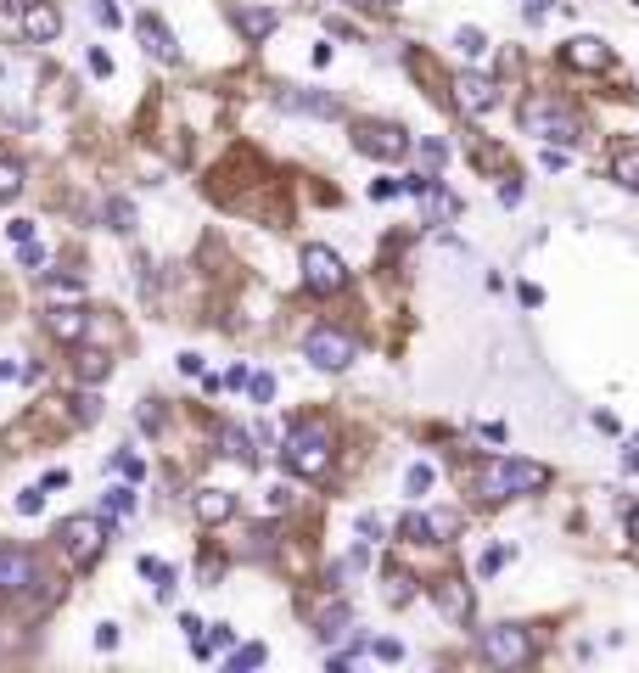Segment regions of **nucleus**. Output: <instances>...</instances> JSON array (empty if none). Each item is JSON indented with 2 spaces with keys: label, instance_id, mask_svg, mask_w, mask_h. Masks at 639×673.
I'll list each match as a JSON object with an SVG mask.
<instances>
[{
  "label": "nucleus",
  "instance_id": "f257e3e1",
  "mask_svg": "<svg viewBox=\"0 0 639 673\" xmlns=\"http://www.w3.org/2000/svg\"><path fill=\"white\" fill-rule=\"evenodd\" d=\"M477 494L483 500H511V494H539L544 483H550V466H539V460H483L477 466Z\"/></svg>",
  "mask_w": 639,
  "mask_h": 673
},
{
  "label": "nucleus",
  "instance_id": "f03ea898",
  "mask_svg": "<svg viewBox=\"0 0 639 673\" xmlns=\"http://www.w3.org/2000/svg\"><path fill=\"white\" fill-rule=\"evenodd\" d=\"M281 466L292 477H326L331 472V432L320 427V421H298V427L286 432V444H281Z\"/></svg>",
  "mask_w": 639,
  "mask_h": 673
},
{
  "label": "nucleus",
  "instance_id": "7ed1b4c3",
  "mask_svg": "<svg viewBox=\"0 0 639 673\" xmlns=\"http://www.w3.org/2000/svg\"><path fill=\"white\" fill-rule=\"evenodd\" d=\"M522 129H527V135H539V141H555V146H572V141L583 135L578 118H572L567 107H555L550 96L522 101Z\"/></svg>",
  "mask_w": 639,
  "mask_h": 673
},
{
  "label": "nucleus",
  "instance_id": "20e7f679",
  "mask_svg": "<svg viewBox=\"0 0 639 673\" xmlns=\"http://www.w3.org/2000/svg\"><path fill=\"white\" fill-rule=\"evenodd\" d=\"M107 528H113L107 516H68L62 522V550H68L73 567H90L107 550Z\"/></svg>",
  "mask_w": 639,
  "mask_h": 673
},
{
  "label": "nucleus",
  "instance_id": "39448f33",
  "mask_svg": "<svg viewBox=\"0 0 639 673\" xmlns=\"http://www.w3.org/2000/svg\"><path fill=\"white\" fill-rule=\"evenodd\" d=\"M303 287L314 298H331V292L348 287V264H342L331 247H303Z\"/></svg>",
  "mask_w": 639,
  "mask_h": 673
},
{
  "label": "nucleus",
  "instance_id": "423d86ee",
  "mask_svg": "<svg viewBox=\"0 0 639 673\" xmlns=\"http://www.w3.org/2000/svg\"><path fill=\"white\" fill-rule=\"evenodd\" d=\"M477 645H483V657L494 662V668H522V662L533 657V640H527V629H516V623L483 629V634H477Z\"/></svg>",
  "mask_w": 639,
  "mask_h": 673
},
{
  "label": "nucleus",
  "instance_id": "0eeeda50",
  "mask_svg": "<svg viewBox=\"0 0 639 673\" xmlns=\"http://www.w3.org/2000/svg\"><path fill=\"white\" fill-rule=\"evenodd\" d=\"M354 146L365 152V158L393 163V158H404V152H410V135H404L398 124H354Z\"/></svg>",
  "mask_w": 639,
  "mask_h": 673
},
{
  "label": "nucleus",
  "instance_id": "6e6552de",
  "mask_svg": "<svg viewBox=\"0 0 639 673\" xmlns=\"http://www.w3.org/2000/svg\"><path fill=\"white\" fill-rule=\"evenodd\" d=\"M303 354L320 365V371H342L348 359H354V337L348 331H331V326H320V331H309V343H303Z\"/></svg>",
  "mask_w": 639,
  "mask_h": 673
},
{
  "label": "nucleus",
  "instance_id": "1a4fd4ad",
  "mask_svg": "<svg viewBox=\"0 0 639 673\" xmlns=\"http://www.w3.org/2000/svg\"><path fill=\"white\" fill-rule=\"evenodd\" d=\"M40 584V561L17 545H0V595H23Z\"/></svg>",
  "mask_w": 639,
  "mask_h": 673
},
{
  "label": "nucleus",
  "instance_id": "9d476101",
  "mask_svg": "<svg viewBox=\"0 0 639 673\" xmlns=\"http://www.w3.org/2000/svg\"><path fill=\"white\" fill-rule=\"evenodd\" d=\"M432 601H438V612L449 623H471V612H477V595L466 589V578H438L432 584Z\"/></svg>",
  "mask_w": 639,
  "mask_h": 673
},
{
  "label": "nucleus",
  "instance_id": "9b49d317",
  "mask_svg": "<svg viewBox=\"0 0 639 673\" xmlns=\"http://www.w3.org/2000/svg\"><path fill=\"white\" fill-rule=\"evenodd\" d=\"M455 101H460V113H488V107L499 101V85H494V79H483V73H460Z\"/></svg>",
  "mask_w": 639,
  "mask_h": 673
},
{
  "label": "nucleus",
  "instance_id": "f8f14e48",
  "mask_svg": "<svg viewBox=\"0 0 639 673\" xmlns=\"http://www.w3.org/2000/svg\"><path fill=\"white\" fill-rule=\"evenodd\" d=\"M23 34H29V40H57L62 34V17H57V6H51V0H34L29 12H23Z\"/></svg>",
  "mask_w": 639,
  "mask_h": 673
},
{
  "label": "nucleus",
  "instance_id": "ddd939ff",
  "mask_svg": "<svg viewBox=\"0 0 639 673\" xmlns=\"http://www.w3.org/2000/svg\"><path fill=\"white\" fill-rule=\"evenodd\" d=\"M561 57H567L572 68L595 73V68H606V62H611V51H606V45L595 40V34H578V40H567V51H561Z\"/></svg>",
  "mask_w": 639,
  "mask_h": 673
},
{
  "label": "nucleus",
  "instance_id": "4468645a",
  "mask_svg": "<svg viewBox=\"0 0 639 673\" xmlns=\"http://www.w3.org/2000/svg\"><path fill=\"white\" fill-rule=\"evenodd\" d=\"M135 34H141V45H146V51H152L157 62H174V57H180V45H174V34L163 29V23H157L152 12H146L141 23H135Z\"/></svg>",
  "mask_w": 639,
  "mask_h": 673
},
{
  "label": "nucleus",
  "instance_id": "2eb2a0df",
  "mask_svg": "<svg viewBox=\"0 0 639 673\" xmlns=\"http://www.w3.org/2000/svg\"><path fill=\"white\" fill-rule=\"evenodd\" d=\"M191 505H197V522H208V528H213V522H230V516H236V494H225V488H202Z\"/></svg>",
  "mask_w": 639,
  "mask_h": 673
},
{
  "label": "nucleus",
  "instance_id": "dca6fc26",
  "mask_svg": "<svg viewBox=\"0 0 639 673\" xmlns=\"http://www.w3.org/2000/svg\"><path fill=\"white\" fill-rule=\"evenodd\" d=\"M286 113H314V118H337V101L320 96V90H281Z\"/></svg>",
  "mask_w": 639,
  "mask_h": 673
},
{
  "label": "nucleus",
  "instance_id": "f3484780",
  "mask_svg": "<svg viewBox=\"0 0 639 673\" xmlns=\"http://www.w3.org/2000/svg\"><path fill=\"white\" fill-rule=\"evenodd\" d=\"M275 23H281V17L270 12V6H242V12H236V29H242V40H270L275 34Z\"/></svg>",
  "mask_w": 639,
  "mask_h": 673
},
{
  "label": "nucleus",
  "instance_id": "a211bd4d",
  "mask_svg": "<svg viewBox=\"0 0 639 673\" xmlns=\"http://www.w3.org/2000/svg\"><path fill=\"white\" fill-rule=\"evenodd\" d=\"M45 326H51V337H57V343H79V337H85V326H90V315H85V309H51V315H45Z\"/></svg>",
  "mask_w": 639,
  "mask_h": 673
},
{
  "label": "nucleus",
  "instance_id": "6ab92c4d",
  "mask_svg": "<svg viewBox=\"0 0 639 673\" xmlns=\"http://www.w3.org/2000/svg\"><path fill=\"white\" fill-rule=\"evenodd\" d=\"M611 180L628 186V191H639V146L634 141H623L617 152H611Z\"/></svg>",
  "mask_w": 639,
  "mask_h": 673
},
{
  "label": "nucleus",
  "instance_id": "aec40b11",
  "mask_svg": "<svg viewBox=\"0 0 639 673\" xmlns=\"http://www.w3.org/2000/svg\"><path fill=\"white\" fill-rule=\"evenodd\" d=\"M101 516H107V522H118V516H135V488H107V494H101Z\"/></svg>",
  "mask_w": 639,
  "mask_h": 673
},
{
  "label": "nucleus",
  "instance_id": "412c9836",
  "mask_svg": "<svg viewBox=\"0 0 639 673\" xmlns=\"http://www.w3.org/2000/svg\"><path fill=\"white\" fill-rule=\"evenodd\" d=\"M219 449H225L230 460H242V466H253V438H247L242 427H219Z\"/></svg>",
  "mask_w": 639,
  "mask_h": 673
},
{
  "label": "nucleus",
  "instance_id": "4be33fe9",
  "mask_svg": "<svg viewBox=\"0 0 639 673\" xmlns=\"http://www.w3.org/2000/svg\"><path fill=\"white\" fill-rule=\"evenodd\" d=\"M23 191V163L17 158H0V202H12Z\"/></svg>",
  "mask_w": 639,
  "mask_h": 673
},
{
  "label": "nucleus",
  "instance_id": "5701e85b",
  "mask_svg": "<svg viewBox=\"0 0 639 673\" xmlns=\"http://www.w3.org/2000/svg\"><path fill=\"white\" fill-rule=\"evenodd\" d=\"M460 528H466V522H460V511H438V516H432V545H449Z\"/></svg>",
  "mask_w": 639,
  "mask_h": 673
},
{
  "label": "nucleus",
  "instance_id": "b1692460",
  "mask_svg": "<svg viewBox=\"0 0 639 673\" xmlns=\"http://www.w3.org/2000/svg\"><path fill=\"white\" fill-rule=\"evenodd\" d=\"M107 371H113V359H107V354H96V348H85V354H79V376H85V382H101Z\"/></svg>",
  "mask_w": 639,
  "mask_h": 673
},
{
  "label": "nucleus",
  "instance_id": "393cba45",
  "mask_svg": "<svg viewBox=\"0 0 639 673\" xmlns=\"http://www.w3.org/2000/svg\"><path fill=\"white\" fill-rule=\"evenodd\" d=\"M398 533H404L410 545H432V516H421V511L404 516V528H398Z\"/></svg>",
  "mask_w": 639,
  "mask_h": 673
},
{
  "label": "nucleus",
  "instance_id": "a878e982",
  "mask_svg": "<svg viewBox=\"0 0 639 673\" xmlns=\"http://www.w3.org/2000/svg\"><path fill=\"white\" fill-rule=\"evenodd\" d=\"M410 584H415V578L404 573V567H387V601H393V606L410 601Z\"/></svg>",
  "mask_w": 639,
  "mask_h": 673
},
{
  "label": "nucleus",
  "instance_id": "bb28decb",
  "mask_svg": "<svg viewBox=\"0 0 639 673\" xmlns=\"http://www.w3.org/2000/svg\"><path fill=\"white\" fill-rule=\"evenodd\" d=\"M426 488H432V466H426V460H415L410 472H404V494H415V500H421Z\"/></svg>",
  "mask_w": 639,
  "mask_h": 673
},
{
  "label": "nucleus",
  "instance_id": "cd10ccee",
  "mask_svg": "<svg viewBox=\"0 0 639 673\" xmlns=\"http://www.w3.org/2000/svg\"><path fill=\"white\" fill-rule=\"evenodd\" d=\"M455 51H460V57H483V51H488L483 29H455Z\"/></svg>",
  "mask_w": 639,
  "mask_h": 673
},
{
  "label": "nucleus",
  "instance_id": "c85d7f7f",
  "mask_svg": "<svg viewBox=\"0 0 639 673\" xmlns=\"http://www.w3.org/2000/svg\"><path fill=\"white\" fill-rule=\"evenodd\" d=\"M342 629H348V606H331V612L320 617V640H337Z\"/></svg>",
  "mask_w": 639,
  "mask_h": 673
},
{
  "label": "nucleus",
  "instance_id": "c756f323",
  "mask_svg": "<svg viewBox=\"0 0 639 673\" xmlns=\"http://www.w3.org/2000/svg\"><path fill=\"white\" fill-rule=\"evenodd\" d=\"M247 393H253V404H270V399H275V376H270V371L247 376Z\"/></svg>",
  "mask_w": 639,
  "mask_h": 673
},
{
  "label": "nucleus",
  "instance_id": "7c9ffc66",
  "mask_svg": "<svg viewBox=\"0 0 639 673\" xmlns=\"http://www.w3.org/2000/svg\"><path fill=\"white\" fill-rule=\"evenodd\" d=\"M45 287H51V298H79V292H85V281H79V275H51Z\"/></svg>",
  "mask_w": 639,
  "mask_h": 673
},
{
  "label": "nucleus",
  "instance_id": "2f4dec72",
  "mask_svg": "<svg viewBox=\"0 0 639 673\" xmlns=\"http://www.w3.org/2000/svg\"><path fill=\"white\" fill-rule=\"evenodd\" d=\"M107 219H113V230H135V208H129L124 197L107 202Z\"/></svg>",
  "mask_w": 639,
  "mask_h": 673
},
{
  "label": "nucleus",
  "instance_id": "473e14b6",
  "mask_svg": "<svg viewBox=\"0 0 639 673\" xmlns=\"http://www.w3.org/2000/svg\"><path fill=\"white\" fill-rule=\"evenodd\" d=\"M45 511V494L40 488H23V494H17V516H40Z\"/></svg>",
  "mask_w": 639,
  "mask_h": 673
},
{
  "label": "nucleus",
  "instance_id": "72a5a7b5",
  "mask_svg": "<svg viewBox=\"0 0 639 673\" xmlns=\"http://www.w3.org/2000/svg\"><path fill=\"white\" fill-rule=\"evenodd\" d=\"M505 561H511V545H494V550H488L483 561H477V573L488 578V573H499V567H505Z\"/></svg>",
  "mask_w": 639,
  "mask_h": 673
},
{
  "label": "nucleus",
  "instance_id": "f704fd0d",
  "mask_svg": "<svg viewBox=\"0 0 639 673\" xmlns=\"http://www.w3.org/2000/svg\"><path fill=\"white\" fill-rule=\"evenodd\" d=\"M258 662H264V645H242V651L230 657V668L242 673V668H258Z\"/></svg>",
  "mask_w": 639,
  "mask_h": 673
},
{
  "label": "nucleus",
  "instance_id": "c9c22d12",
  "mask_svg": "<svg viewBox=\"0 0 639 673\" xmlns=\"http://www.w3.org/2000/svg\"><path fill=\"white\" fill-rule=\"evenodd\" d=\"M17 258H23L29 270H45V247H34V242H17Z\"/></svg>",
  "mask_w": 639,
  "mask_h": 673
},
{
  "label": "nucleus",
  "instance_id": "e433bc0d",
  "mask_svg": "<svg viewBox=\"0 0 639 673\" xmlns=\"http://www.w3.org/2000/svg\"><path fill=\"white\" fill-rule=\"evenodd\" d=\"M359 533H365V539H382V533H387V522H382L376 511H365V516H359Z\"/></svg>",
  "mask_w": 639,
  "mask_h": 673
},
{
  "label": "nucleus",
  "instance_id": "4c0bfd02",
  "mask_svg": "<svg viewBox=\"0 0 639 673\" xmlns=\"http://www.w3.org/2000/svg\"><path fill=\"white\" fill-rule=\"evenodd\" d=\"M96 23H107V29H118L124 17H118V6H113V0H96Z\"/></svg>",
  "mask_w": 639,
  "mask_h": 673
},
{
  "label": "nucleus",
  "instance_id": "58836bf2",
  "mask_svg": "<svg viewBox=\"0 0 639 673\" xmlns=\"http://www.w3.org/2000/svg\"><path fill=\"white\" fill-rule=\"evenodd\" d=\"M6 236H12V242H34V219H12V225H6Z\"/></svg>",
  "mask_w": 639,
  "mask_h": 673
},
{
  "label": "nucleus",
  "instance_id": "ea45409f",
  "mask_svg": "<svg viewBox=\"0 0 639 673\" xmlns=\"http://www.w3.org/2000/svg\"><path fill=\"white\" fill-rule=\"evenodd\" d=\"M499 202H505V208H516V202H522V180H516V174L499 186Z\"/></svg>",
  "mask_w": 639,
  "mask_h": 673
},
{
  "label": "nucleus",
  "instance_id": "a19ab883",
  "mask_svg": "<svg viewBox=\"0 0 639 673\" xmlns=\"http://www.w3.org/2000/svg\"><path fill=\"white\" fill-rule=\"evenodd\" d=\"M398 197V180H370V202H387Z\"/></svg>",
  "mask_w": 639,
  "mask_h": 673
},
{
  "label": "nucleus",
  "instance_id": "79ce46f5",
  "mask_svg": "<svg viewBox=\"0 0 639 673\" xmlns=\"http://www.w3.org/2000/svg\"><path fill=\"white\" fill-rule=\"evenodd\" d=\"M113 466H118V472H124V477H129V483H135V477H141V472H146V466H141V460H135V455H118V460H113Z\"/></svg>",
  "mask_w": 639,
  "mask_h": 673
},
{
  "label": "nucleus",
  "instance_id": "37998d69",
  "mask_svg": "<svg viewBox=\"0 0 639 673\" xmlns=\"http://www.w3.org/2000/svg\"><path fill=\"white\" fill-rule=\"evenodd\" d=\"M96 645H101V651H113V645H118V623H101V629H96Z\"/></svg>",
  "mask_w": 639,
  "mask_h": 673
},
{
  "label": "nucleus",
  "instance_id": "c03bdc74",
  "mask_svg": "<svg viewBox=\"0 0 639 673\" xmlns=\"http://www.w3.org/2000/svg\"><path fill=\"white\" fill-rule=\"evenodd\" d=\"M376 657H382V662H398V657H404V645H398V640H376Z\"/></svg>",
  "mask_w": 639,
  "mask_h": 673
},
{
  "label": "nucleus",
  "instance_id": "a18cd8bd",
  "mask_svg": "<svg viewBox=\"0 0 639 673\" xmlns=\"http://www.w3.org/2000/svg\"><path fill=\"white\" fill-rule=\"evenodd\" d=\"M101 416V399L96 393H85V399H79V421H96Z\"/></svg>",
  "mask_w": 639,
  "mask_h": 673
},
{
  "label": "nucleus",
  "instance_id": "49530a36",
  "mask_svg": "<svg viewBox=\"0 0 639 673\" xmlns=\"http://www.w3.org/2000/svg\"><path fill=\"white\" fill-rule=\"evenodd\" d=\"M544 169H567V152H561V146H544Z\"/></svg>",
  "mask_w": 639,
  "mask_h": 673
},
{
  "label": "nucleus",
  "instance_id": "de8ad7c7",
  "mask_svg": "<svg viewBox=\"0 0 639 673\" xmlns=\"http://www.w3.org/2000/svg\"><path fill=\"white\" fill-rule=\"evenodd\" d=\"M90 73H101V79H107V73H113V57H107V51H90Z\"/></svg>",
  "mask_w": 639,
  "mask_h": 673
},
{
  "label": "nucleus",
  "instance_id": "09e8293b",
  "mask_svg": "<svg viewBox=\"0 0 639 673\" xmlns=\"http://www.w3.org/2000/svg\"><path fill=\"white\" fill-rule=\"evenodd\" d=\"M230 640H236V634H230V623H213V634H208V651H213V645H230Z\"/></svg>",
  "mask_w": 639,
  "mask_h": 673
},
{
  "label": "nucleus",
  "instance_id": "8fccbe9b",
  "mask_svg": "<svg viewBox=\"0 0 639 673\" xmlns=\"http://www.w3.org/2000/svg\"><path fill=\"white\" fill-rule=\"evenodd\" d=\"M348 6H376V0H348Z\"/></svg>",
  "mask_w": 639,
  "mask_h": 673
},
{
  "label": "nucleus",
  "instance_id": "3c124183",
  "mask_svg": "<svg viewBox=\"0 0 639 673\" xmlns=\"http://www.w3.org/2000/svg\"><path fill=\"white\" fill-rule=\"evenodd\" d=\"M387 6H404V0H387Z\"/></svg>",
  "mask_w": 639,
  "mask_h": 673
}]
</instances>
